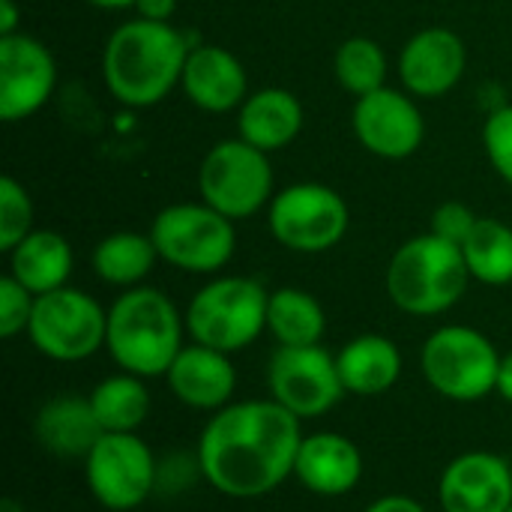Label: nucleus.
Masks as SVG:
<instances>
[{
  "label": "nucleus",
  "instance_id": "obj_1",
  "mask_svg": "<svg viewBox=\"0 0 512 512\" xmlns=\"http://www.w3.org/2000/svg\"><path fill=\"white\" fill-rule=\"evenodd\" d=\"M300 417L273 399H240L216 411L198 435L204 483L234 501H258L294 477Z\"/></svg>",
  "mask_w": 512,
  "mask_h": 512
},
{
  "label": "nucleus",
  "instance_id": "obj_2",
  "mask_svg": "<svg viewBox=\"0 0 512 512\" xmlns=\"http://www.w3.org/2000/svg\"><path fill=\"white\" fill-rule=\"evenodd\" d=\"M189 51L192 42L171 21H123L102 51L105 87L126 108H153L180 87Z\"/></svg>",
  "mask_w": 512,
  "mask_h": 512
},
{
  "label": "nucleus",
  "instance_id": "obj_3",
  "mask_svg": "<svg viewBox=\"0 0 512 512\" xmlns=\"http://www.w3.org/2000/svg\"><path fill=\"white\" fill-rule=\"evenodd\" d=\"M186 315L174 300L150 285L126 288L108 306L105 351L120 372L144 381L165 378L174 357L183 351Z\"/></svg>",
  "mask_w": 512,
  "mask_h": 512
},
{
  "label": "nucleus",
  "instance_id": "obj_4",
  "mask_svg": "<svg viewBox=\"0 0 512 512\" xmlns=\"http://www.w3.org/2000/svg\"><path fill=\"white\" fill-rule=\"evenodd\" d=\"M471 273L462 246L438 234L411 237L387 264V294L393 306L414 318L450 312L468 291Z\"/></svg>",
  "mask_w": 512,
  "mask_h": 512
},
{
  "label": "nucleus",
  "instance_id": "obj_5",
  "mask_svg": "<svg viewBox=\"0 0 512 512\" xmlns=\"http://www.w3.org/2000/svg\"><path fill=\"white\" fill-rule=\"evenodd\" d=\"M270 291L255 276H216L201 285L186 306V333L192 342L222 354H240L267 330Z\"/></svg>",
  "mask_w": 512,
  "mask_h": 512
},
{
  "label": "nucleus",
  "instance_id": "obj_6",
  "mask_svg": "<svg viewBox=\"0 0 512 512\" xmlns=\"http://www.w3.org/2000/svg\"><path fill=\"white\" fill-rule=\"evenodd\" d=\"M498 369L501 351L486 333L468 324L438 327L420 351V372L426 384L459 405L492 396L498 387Z\"/></svg>",
  "mask_w": 512,
  "mask_h": 512
},
{
  "label": "nucleus",
  "instance_id": "obj_7",
  "mask_svg": "<svg viewBox=\"0 0 512 512\" xmlns=\"http://www.w3.org/2000/svg\"><path fill=\"white\" fill-rule=\"evenodd\" d=\"M150 237L159 261L195 276L219 273L237 252L234 222L204 201H183L159 210L150 225Z\"/></svg>",
  "mask_w": 512,
  "mask_h": 512
},
{
  "label": "nucleus",
  "instance_id": "obj_8",
  "mask_svg": "<svg viewBox=\"0 0 512 512\" xmlns=\"http://www.w3.org/2000/svg\"><path fill=\"white\" fill-rule=\"evenodd\" d=\"M198 189L201 201L231 222L252 219L270 207L276 195L270 153L252 147L243 138H225L207 150L198 168Z\"/></svg>",
  "mask_w": 512,
  "mask_h": 512
},
{
  "label": "nucleus",
  "instance_id": "obj_9",
  "mask_svg": "<svg viewBox=\"0 0 512 512\" xmlns=\"http://www.w3.org/2000/svg\"><path fill=\"white\" fill-rule=\"evenodd\" d=\"M108 309L81 288H57L36 297L27 324L30 345L54 363H81L105 348Z\"/></svg>",
  "mask_w": 512,
  "mask_h": 512
},
{
  "label": "nucleus",
  "instance_id": "obj_10",
  "mask_svg": "<svg viewBox=\"0 0 512 512\" xmlns=\"http://www.w3.org/2000/svg\"><path fill=\"white\" fill-rule=\"evenodd\" d=\"M267 225L279 246L318 255L342 243L351 225L345 198L327 183H291L267 207Z\"/></svg>",
  "mask_w": 512,
  "mask_h": 512
},
{
  "label": "nucleus",
  "instance_id": "obj_11",
  "mask_svg": "<svg viewBox=\"0 0 512 512\" xmlns=\"http://www.w3.org/2000/svg\"><path fill=\"white\" fill-rule=\"evenodd\" d=\"M156 456L138 432H102L84 456L90 498L108 512L138 510L156 495Z\"/></svg>",
  "mask_w": 512,
  "mask_h": 512
},
{
  "label": "nucleus",
  "instance_id": "obj_12",
  "mask_svg": "<svg viewBox=\"0 0 512 512\" xmlns=\"http://www.w3.org/2000/svg\"><path fill=\"white\" fill-rule=\"evenodd\" d=\"M267 390L273 402L300 420L324 417L342 402V396H348L336 369V357L321 345H279L267 363Z\"/></svg>",
  "mask_w": 512,
  "mask_h": 512
},
{
  "label": "nucleus",
  "instance_id": "obj_13",
  "mask_svg": "<svg viewBox=\"0 0 512 512\" xmlns=\"http://www.w3.org/2000/svg\"><path fill=\"white\" fill-rule=\"evenodd\" d=\"M351 126L357 141L381 159H408L426 138V120L408 90L381 87L354 102Z\"/></svg>",
  "mask_w": 512,
  "mask_h": 512
},
{
  "label": "nucleus",
  "instance_id": "obj_14",
  "mask_svg": "<svg viewBox=\"0 0 512 512\" xmlns=\"http://www.w3.org/2000/svg\"><path fill=\"white\" fill-rule=\"evenodd\" d=\"M54 84V54L36 36H0V120L18 123L33 117L51 99Z\"/></svg>",
  "mask_w": 512,
  "mask_h": 512
},
{
  "label": "nucleus",
  "instance_id": "obj_15",
  "mask_svg": "<svg viewBox=\"0 0 512 512\" xmlns=\"http://www.w3.org/2000/svg\"><path fill=\"white\" fill-rule=\"evenodd\" d=\"M441 512H507L512 507V465L486 450L447 462L438 480Z\"/></svg>",
  "mask_w": 512,
  "mask_h": 512
},
{
  "label": "nucleus",
  "instance_id": "obj_16",
  "mask_svg": "<svg viewBox=\"0 0 512 512\" xmlns=\"http://www.w3.org/2000/svg\"><path fill=\"white\" fill-rule=\"evenodd\" d=\"M468 51L450 27H426L399 51V81L414 99H441L465 75Z\"/></svg>",
  "mask_w": 512,
  "mask_h": 512
},
{
  "label": "nucleus",
  "instance_id": "obj_17",
  "mask_svg": "<svg viewBox=\"0 0 512 512\" xmlns=\"http://www.w3.org/2000/svg\"><path fill=\"white\" fill-rule=\"evenodd\" d=\"M165 381L180 405L207 414H216L225 405H231L237 393V369L231 363V354H222L198 342L183 345Z\"/></svg>",
  "mask_w": 512,
  "mask_h": 512
},
{
  "label": "nucleus",
  "instance_id": "obj_18",
  "mask_svg": "<svg viewBox=\"0 0 512 512\" xmlns=\"http://www.w3.org/2000/svg\"><path fill=\"white\" fill-rule=\"evenodd\" d=\"M294 477L318 498H345L363 480V453L339 432L303 435L294 459Z\"/></svg>",
  "mask_w": 512,
  "mask_h": 512
},
{
  "label": "nucleus",
  "instance_id": "obj_19",
  "mask_svg": "<svg viewBox=\"0 0 512 512\" xmlns=\"http://www.w3.org/2000/svg\"><path fill=\"white\" fill-rule=\"evenodd\" d=\"M180 87L186 99L207 114L237 111L249 96V78L240 57L222 45H192Z\"/></svg>",
  "mask_w": 512,
  "mask_h": 512
},
{
  "label": "nucleus",
  "instance_id": "obj_20",
  "mask_svg": "<svg viewBox=\"0 0 512 512\" xmlns=\"http://www.w3.org/2000/svg\"><path fill=\"white\" fill-rule=\"evenodd\" d=\"M33 435L45 453H51L57 459H81L84 462V456L102 438V426H99L87 396L60 393L36 411Z\"/></svg>",
  "mask_w": 512,
  "mask_h": 512
},
{
  "label": "nucleus",
  "instance_id": "obj_21",
  "mask_svg": "<svg viewBox=\"0 0 512 512\" xmlns=\"http://www.w3.org/2000/svg\"><path fill=\"white\" fill-rule=\"evenodd\" d=\"M303 129V105L285 87H261L237 108V132L264 153L288 147Z\"/></svg>",
  "mask_w": 512,
  "mask_h": 512
},
{
  "label": "nucleus",
  "instance_id": "obj_22",
  "mask_svg": "<svg viewBox=\"0 0 512 512\" xmlns=\"http://www.w3.org/2000/svg\"><path fill=\"white\" fill-rule=\"evenodd\" d=\"M336 369L345 393L351 396H381L402 375V351L393 339L378 333H363L345 342L336 354Z\"/></svg>",
  "mask_w": 512,
  "mask_h": 512
},
{
  "label": "nucleus",
  "instance_id": "obj_23",
  "mask_svg": "<svg viewBox=\"0 0 512 512\" xmlns=\"http://www.w3.org/2000/svg\"><path fill=\"white\" fill-rule=\"evenodd\" d=\"M9 255V276H15L33 297L51 294L69 285L75 255L60 231L33 228Z\"/></svg>",
  "mask_w": 512,
  "mask_h": 512
},
{
  "label": "nucleus",
  "instance_id": "obj_24",
  "mask_svg": "<svg viewBox=\"0 0 512 512\" xmlns=\"http://www.w3.org/2000/svg\"><path fill=\"white\" fill-rule=\"evenodd\" d=\"M159 261L156 243L150 234L141 231H114L108 237H102L90 255V267L93 273L114 288H138L144 285V279L153 273Z\"/></svg>",
  "mask_w": 512,
  "mask_h": 512
},
{
  "label": "nucleus",
  "instance_id": "obj_25",
  "mask_svg": "<svg viewBox=\"0 0 512 512\" xmlns=\"http://www.w3.org/2000/svg\"><path fill=\"white\" fill-rule=\"evenodd\" d=\"M324 330H327V315L318 297H312L303 288L270 291L267 333L276 339V345H285V348L321 345Z\"/></svg>",
  "mask_w": 512,
  "mask_h": 512
},
{
  "label": "nucleus",
  "instance_id": "obj_26",
  "mask_svg": "<svg viewBox=\"0 0 512 512\" xmlns=\"http://www.w3.org/2000/svg\"><path fill=\"white\" fill-rule=\"evenodd\" d=\"M93 414L102 432H138L150 417V390L147 381L129 372L102 378L90 390Z\"/></svg>",
  "mask_w": 512,
  "mask_h": 512
},
{
  "label": "nucleus",
  "instance_id": "obj_27",
  "mask_svg": "<svg viewBox=\"0 0 512 512\" xmlns=\"http://www.w3.org/2000/svg\"><path fill=\"white\" fill-rule=\"evenodd\" d=\"M462 255L471 279L489 288H504L512 282V228L501 219L480 216L471 237L462 243Z\"/></svg>",
  "mask_w": 512,
  "mask_h": 512
},
{
  "label": "nucleus",
  "instance_id": "obj_28",
  "mask_svg": "<svg viewBox=\"0 0 512 512\" xmlns=\"http://www.w3.org/2000/svg\"><path fill=\"white\" fill-rule=\"evenodd\" d=\"M333 72L342 90L351 96H366L372 90H381L387 84V54L384 48L369 36H351L336 48Z\"/></svg>",
  "mask_w": 512,
  "mask_h": 512
},
{
  "label": "nucleus",
  "instance_id": "obj_29",
  "mask_svg": "<svg viewBox=\"0 0 512 512\" xmlns=\"http://www.w3.org/2000/svg\"><path fill=\"white\" fill-rule=\"evenodd\" d=\"M33 231V201L15 177L0 180V252H12Z\"/></svg>",
  "mask_w": 512,
  "mask_h": 512
},
{
  "label": "nucleus",
  "instance_id": "obj_30",
  "mask_svg": "<svg viewBox=\"0 0 512 512\" xmlns=\"http://www.w3.org/2000/svg\"><path fill=\"white\" fill-rule=\"evenodd\" d=\"M483 147L495 174L512 186V105H498L483 123Z\"/></svg>",
  "mask_w": 512,
  "mask_h": 512
},
{
  "label": "nucleus",
  "instance_id": "obj_31",
  "mask_svg": "<svg viewBox=\"0 0 512 512\" xmlns=\"http://www.w3.org/2000/svg\"><path fill=\"white\" fill-rule=\"evenodd\" d=\"M33 303L36 297L15 276L6 273L0 279V336L3 339H15L18 333H27Z\"/></svg>",
  "mask_w": 512,
  "mask_h": 512
},
{
  "label": "nucleus",
  "instance_id": "obj_32",
  "mask_svg": "<svg viewBox=\"0 0 512 512\" xmlns=\"http://www.w3.org/2000/svg\"><path fill=\"white\" fill-rule=\"evenodd\" d=\"M198 480H204V474H201L195 453L177 450V453H168L156 462V492L159 495L177 498V495L189 492Z\"/></svg>",
  "mask_w": 512,
  "mask_h": 512
},
{
  "label": "nucleus",
  "instance_id": "obj_33",
  "mask_svg": "<svg viewBox=\"0 0 512 512\" xmlns=\"http://www.w3.org/2000/svg\"><path fill=\"white\" fill-rule=\"evenodd\" d=\"M477 222H480V216L468 204L447 201V204H441L432 213V234H438L441 240H450V243L462 246L471 237V231L477 228Z\"/></svg>",
  "mask_w": 512,
  "mask_h": 512
},
{
  "label": "nucleus",
  "instance_id": "obj_34",
  "mask_svg": "<svg viewBox=\"0 0 512 512\" xmlns=\"http://www.w3.org/2000/svg\"><path fill=\"white\" fill-rule=\"evenodd\" d=\"M363 512H429L417 498L411 495H384V498H375Z\"/></svg>",
  "mask_w": 512,
  "mask_h": 512
},
{
  "label": "nucleus",
  "instance_id": "obj_35",
  "mask_svg": "<svg viewBox=\"0 0 512 512\" xmlns=\"http://www.w3.org/2000/svg\"><path fill=\"white\" fill-rule=\"evenodd\" d=\"M135 12L147 21H171L177 12V0H135Z\"/></svg>",
  "mask_w": 512,
  "mask_h": 512
},
{
  "label": "nucleus",
  "instance_id": "obj_36",
  "mask_svg": "<svg viewBox=\"0 0 512 512\" xmlns=\"http://www.w3.org/2000/svg\"><path fill=\"white\" fill-rule=\"evenodd\" d=\"M18 6L15 0H0V36H12L18 33Z\"/></svg>",
  "mask_w": 512,
  "mask_h": 512
},
{
  "label": "nucleus",
  "instance_id": "obj_37",
  "mask_svg": "<svg viewBox=\"0 0 512 512\" xmlns=\"http://www.w3.org/2000/svg\"><path fill=\"white\" fill-rule=\"evenodd\" d=\"M495 393H498L504 402H510L512 405V351L501 357V369H498V387H495Z\"/></svg>",
  "mask_w": 512,
  "mask_h": 512
},
{
  "label": "nucleus",
  "instance_id": "obj_38",
  "mask_svg": "<svg viewBox=\"0 0 512 512\" xmlns=\"http://www.w3.org/2000/svg\"><path fill=\"white\" fill-rule=\"evenodd\" d=\"M90 6H99V9H126V6H135V0H87Z\"/></svg>",
  "mask_w": 512,
  "mask_h": 512
},
{
  "label": "nucleus",
  "instance_id": "obj_39",
  "mask_svg": "<svg viewBox=\"0 0 512 512\" xmlns=\"http://www.w3.org/2000/svg\"><path fill=\"white\" fill-rule=\"evenodd\" d=\"M0 512H24V504H18L15 498H3L0 501Z\"/></svg>",
  "mask_w": 512,
  "mask_h": 512
},
{
  "label": "nucleus",
  "instance_id": "obj_40",
  "mask_svg": "<svg viewBox=\"0 0 512 512\" xmlns=\"http://www.w3.org/2000/svg\"><path fill=\"white\" fill-rule=\"evenodd\" d=\"M507 512H512V507H510V510H507Z\"/></svg>",
  "mask_w": 512,
  "mask_h": 512
},
{
  "label": "nucleus",
  "instance_id": "obj_41",
  "mask_svg": "<svg viewBox=\"0 0 512 512\" xmlns=\"http://www.w3.org/2000/svg\"><path fill=\"white\" fill-rule=\"evenodd\" d=\"M510 465H512V462H510Z\"/></svg>",
  "mask_w": 512,
  "mask_h": 512
}]
</instances>
